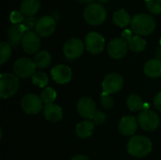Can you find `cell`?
Wrapping results in <instances>:
<instances>
[{"mask_svg": "<svg viewBox=\"0 0 161 160\" xmlns=\"http://www.w3.org/2000/svg\"><path fill=\"white\" fill-rule=\"evenodd\" d=\"M131 30L139 36H148L154 32L157 23L155 18L148 13L136 14L131 21Z\"/></svg>", "mask_w": 161, "mask_h": 160, "instance_id": "obj_1", "label": "cell"}, {"mask_svg": "<svg viewBox=\"0 0 161 160\" xmlns=\"http://www.w3.org/2000/svg\"><path fill=\"white\" fill-rule=\"evenodd\" d=\"M152 141L143 136H133L127 143L128 153L135 157H143L152 152Z\"/></svg>", "mask_w": 161, "mask_h": 160, "instance_id": "obj_2", "label": "cell"}, {"mask_svg": "<svg viewBox=\"0 0 161 160\" xmlns=\"http://www.w3.org/2000/svg\"><path fill=\"white\" fill-rule=\"evenodd\" d=\"M83 15L89 25H100L107 18V10L105 7L99 3H91L85 8Z\"/></svg>", "mask_w": 161, "mask_h": 160, "instance_id": "obj_3", "label": "cell"}, {"mask_svg": "<svg viewBox=\"0 0 161 160\" xmlns=\"http://www.w3.org/2000/svg\"><path fill=\"white\" fill-rule=\"evenodd\" d=\"M19 89V77L13 74L3 73L0 75V96L3 99L13 96Z\"/></svg>", "mask_w": 161, "mask_h": 160, "instance_id": "obj_4", "label": "cell"}, {"mask_svg": "<svg viewBox=\"0 0 161 160\" xmlns=\"http://www.w3.org/2000/svg\"><path fill=\"white\" fill-rule=\"evenodd\" d=\"M139 125L145 131H155L159 125V117L158 115L148 108L143 109L138 116Z\"/></svg>", "mask_w": 161, "mask_h": 160, "instance_id": "obj_5", "label": "cell"}, {"mask_svg": "<svg viewBox=\"0 0 161 160\" xmlns=\"http://www.w3.org/2000/svg\"><path fill=\"white\" fill-rule=\"evenodd\" d=\"M36 65L28 58H19L13 64V71L15 75L20 78H28L36 72Z\"/></svg>", "mask_w": 161, "mask_h": 160, "instance_id": "obj_6", "label": "cell"}, {"mask_svg": "<svg viewBox=\"0 0 161 160\" xmlns=\"http://www.w3.org/2000/svg\"><path fill=\"white\" fill-rule=\"evenodd\" d=\"M21 108L26 114L35 115L38 114L42 109H43L44 106L41 97L33 93H28L22 98Z\"/></svg>", "mask_w": 161, "mask_h": 160, "instance_id": "obj_7", "label": "cell"}, {"mask_svg": "<svg viewBox=\"0 0 161 160\" xmlns=\"http://www.w3.org/2000/svg\"><path fill=\"white\" fill-rule=\"evenodd\" d=\"M85 50V43L78 38L69 39L63 45V54L68 59H76L82 56Z\"/></svg>", "mask_w": 161, "mask_h": 160, "instance_id": "obj_8", "label": "cell"}, {"mask_svg": "<svg viewBox=\"0 0 161 160\" xmlns=\"http://www.w3.org/2000/svg\"><path fill=\"white\" fill-rule=\"evenodd\" d=\"M85 47L93 55L100 54L105 49V38L98 32H89L85 37Z\"/></svg>", "mask_w": 161, "mask_h": 160, "instance_id": "obj_9", "label": "cell"}, {"mask_svg": "<svg viewBox=\"0 0 161 160\" xmlns=\"http://www.w3.org/2000/svg\"><path fill=\"white\" fill-rule=\"evenodd\" d=\"M57 27V23L54 17L49 15L42 16L38 19L35 30L40 37H49L51 36Z\"/></svg>", "mask_w": 161, "mask_h": 160, "instance_id": "obj_10", "label": "cell"}, {"mask_svg": "<svg viewBox=\"0 0 161 160\" xmlns=\"http://www.w3.org/2000/svg\"><path fill=\"white\" fill-rule=\"evenodd\" d=\"M128 43L123 38H114L108 44V53L114 59L123 58L128 51Z\"/></svg>", "mask_w": 161, "mask_h": 160, "instance_id": "obj_11", "label": "cell"}, {"mask_svg": "<svg viewBox=\"0 0 161 160\" xmlns=\"http://www.w3.org/2000/svg\"><path fill=\"white\" fill-rule=\"evenodd\" d=\"M124 87V78L117 73H111L108 74L102 83L103 91L112 94L121 91Z\"/></svg>", "mask_w": 161, "mask_h": 160, "instance_id": "obj_12", "label": "cell"}, {"mask_svg": "<svg viewBox=\"0 0 161 160\" xmlns=\"http://www.w3.org/2000/svg\"><path fill=\"white\" fill-rule=\"evenodd\" d=\"M22 47L27 54H35L41 47L40 36L34 31H28L22 39Z\"/></svg>", "mask_w": 161, "mask_h": 160, "instance_id": "obj_13", "label": "cell"}, {"mask_svg": "<svg viewBox=\"0 0 161 160\" xmlns=\"http://www.w3.org/2000/svg\"><path fill=\"white\" fill-rule=\"evenodd\" d=\"M77 111L83 118L87 120H93L97 110L95 102L90 97H83L77 102Z\"/></svg>", "mask_w": 161, "mask_h": 160, "instance_id": "obj_14", "label": "cell"}, {"mask_svg": "<svg viewBox=\"0 0 161 160\" xmlns=\"http://www.w3.org/2000/svg\"><path fill=\"white\" fill-rule=\"evenodd\" d=\"M51 76L53 80L60 85L68 83L73 76V72L71 68L64 64H58L52 68Z\"/></svg>", "mask_w": 161, "mask_h": 160, "instance_id": "obj_15", "label": "cell"}, {"mask_svg": "<svg viewBox=\"0 0 161 160\" xmlns=\"http://www.w3.org/2000/svg\"><path fill=\"white\" fill-rule=\"evenodd\" d=\"M138 124H139L138 121L136 120L135 117L125 116L120 121L118 129L120 133L124 136H127V137L134 136V134L138 129Z\"/></svg>", "mask_w": 161, "mask_h": 160, "instance_id": "obj_16", "label": "cell"}, {"mask_svg": "<svg viewBox=\"0 0 161 160\" xmlns=\"http://www.w3.org/2000/svg\"><path fill=\"white\" fill-rule=\"evenodd\" d=\"M26 32L25 27L22 24H12L8 30L9 44L12 46H17L20 42H22V39Z\"/></svg>", "mask_w": 161, "mask_h": 160, "instance_id": "obj_17", "label": "cell"}, {"mask_svg": "<svg viewBox=\"0 0 161 160\" xmlns=\"http://www.w3.org/2000/svg\"><path fill=\"white\" fill-rule=\"evenodd\" d=\"M43 115L44 118L51 123H58L63 118V112L61 108L56 104L44 105Z\"/></svg>", "mask_w": 161, "mask_h": 160, "instance_id": "obj_18", "label": "cell"}, {"mask_svg": "<svg viewBox=\"0 0 161 160\" xmlns=\"http://www.w3.org/2000/svg\"><path fill=\"white\" fill-rule=\"evenodd\" d=\"M144 74L151 78H158L161 76V60L158 58H153L144 64Z\"/></svg>", "mask_w": 161, "mask_h": 160, "instance_id": "obj_19", "label": "cell"}, {"mask_svg": "<svg viewBox=\"0 0 161 160\" xmlns=\"http://www.w3.org/2000/svg\"><path fill=\"white\" fill-rule=\"evenodd\" d=\"M94 122L92 120H85L80 122L75 126V133L81 139H86L92 136L94 130Z\"/></svg>", "mask_w": 161, "mask_h": 160, "instance_id": "obj_20", "label": "cell"}, {"mask_svg": "<svg viewBox=\"0 0 161 160\" xmlns=\"http://www.w3.org/2000/svg\"><path fill=\"white\" fill-rule=\"evenodd\" d=\"M41 8L40 0H23L20 10L25 16H34Z\"/></svg>", "mask_w": 161, "mask_h": 160, "instance_id": "obj_21", "label": "cell"}, {"mask_svg": "<svg viewBox=\"0 0 161 160\" xmlns=\"http://www.w3.org/2000/svg\"><path fill=\"white\" fill-rule=\"evenodd\" d=\"M112 21L119 27H126L129 24H131L132 19H131L129 13L125 9L121 8V9L116 10L113 13Z\"/></svg>", "mask_w": 161, "mask_h": 160, "instance_id": "obj_22", "label": "cell"}, {"mask_svg": "<svg viewBox=\"0 0 161 160\" xmlns=\"http://www.w3.org/2000/svg\"><path fill=\"white\" fill-rule=\"evenodd\" d=\"M51 61H52L51 54L46 50L39 51L36 54L35 58H34V63H35L36 67L39 69H43V68L48 67L50 65Z\"/></svg>", "mask_w": 161, "mask_h": 160, "instance_id": "obj_23", "label": "cell"}, {"mask_svg": "<svg viewBox=\"0 0 161 160\" xmlns=\"http://www.w3.org/2000/svg\"><path fill=\"white\" fill-rule=\"evenodd\" d=\"M127 43H128L129 49L131 51L137 52V53H140V52H142L143 50H145L146 44H147L146 41L142 36H139V35H133L127 41Z\"/></svg>", "mask_w": 161, "mask_h": 160, "instance_id": "obj_24", "label": "cell"}, {"mask_svg": "<svg viewBox=\"0 0 161 160\" xmlns=\"http://www.w3.org/2000/svg\"><path fill=\"white\" fill-rule=\"evenodd\" d=\"M126 105H127V108L133 112L144 109V103L142 97L139 96L138 94H131L127 98Z\"/></svg>", "mask_w": 161, "mask_h": 160, "instance_id": "obj_25", "label": "cell"}, {"mask_svg": "<svg viewBox=\"0 0 161 160\" xmlns=\"http://www.w3.org/2000/svg\"><path fill=\"white\" fill-rule=\"evenodd\" d=\"M41 99L42 100L44 105L54 104V101L57 98V92L53 88L47 87L41 92Z\"/></svg>", "mask_w": 161, "mask_h": 160, "instance_id": "obj_26", "label": "cell"}, {"mask_svg": "<svg viewBox=\"0 0 161 160\" xmlns=\"http://www.w3.org/2000/svg\"><path fill=\"white\" fill-rule=\"evenodd\" d=\"M32 82L39 88H45V86L48 84V76L42 71H36L32 75Z\"/></svg>", "mask_w": 161, "mask_h": 160, "instance_id": "obj_27", "label": "cell"}, {"mask_svg": "<svg viewBox=\"0 0 161 160\" xmlns=\"http://www.w3.org/2000/svg\"><path fill=\"white\" fill-rule=\"evenodd\" d=\"M11 55V45L9 42L2 41L0 43V64H4L8 60Z\"/></svg>", "mask_w": 161, "mask_h": 160, "instance_id": "obj_28", "label": "cell"}, {"mask_svg": "<svg viewBox=\"0 0 161 160\" xmlns=\"http://www.w3.org/2000/svg\"><path fill=\"white\" fill-rule=\"evenodd\" d=\"M147 9L153 14H161V0H144Z\"/></svg>", "mask_w": 161, "mask_h": 160, "instance_id": "obj_29", "label": "cell"}, {"mask_svg": "<svg viewBox=\"0 0 161 160\" xmlns=\"http://www.w3.org/2000/svg\"><path fill=\"white\" fill-rule=\"evenodd\" d=\"M100 101H101V104L102 106L107 108V109H109L113 107L114 105V101H113V98L111 96V94L109 93H107V92H104L101 94V97H100Z\"/></svg>", "mask_w": 161, "mask_h": 160, "instance_id": "obj_30", "label": "cell"}, {"mask_svg": "<svg viewBox=\"0 0 161 160\" xmlns=\"http://www.w3.org/2000/svg\"><path fill=\"white\" fill-rule=\"evenodd\" d=\"M37 21H38V19H36L34 16H25L22 25L25 27L26 31L28 32V31H31L32 28H35Z\"/></svg>", "mask_w": 161, "mask_h": 160, "instance_id": "obj_31", "label": "cell"}, {"mask_svg": "<svg viewBox=\"0 0 161 160\" xmlns=\"http://www.w3.org/2000/svg\"><path fill=\"white\" fill-rule=\"evenodd\" d=\"M9 19L12 24H22L25 19V15L21 10H13L9 15Z\"/></svg>", "mask_w": 161, "mask_h": 160, "instance_id": "obj_32", "label": "cell"}, {"mask_svg": "<svg viewBox=\"0 0 161 160\" xmlns=\"http://www.w3.org/2000/svg\"><path fill=\"white\" fill-rule=\"evenodd\" d=\"M107 120V116L102 112V111H97L94 118H93V122L96 124H103Z\"/></svg>", "mask_w": 161, "mask_h": 160, "instance_id": "obj_33", "label": "cell"}, {"mask_svg": "<svg viewBox=\"0 0 161 160\" xmlns=\"http://www.w3.org/2000/svg\"><path fill=\"white\" fill-rule=\"evenodd\" d=\"M154 106L158 110L161 111V92L157 94L154 98Z\"/></svg>", "mask_w": 161, "mask_h": 160, "instance_id": "obj_34", "label": "cell"}, {"mask_svg": "<svg viewBox=\"0 0 161 160\" xmlns=\"http://www.w3.org/2000/svg\"><path fill=\"white\" fill-rule=\"evenodd\" d=\"M133 35H132V30H128V29H125L124 32H123V34H122V38L124 39V40H125L126 41L132 37Z\"/></svg>", "mask_w": 161, "mask_h": 160, "instance_id": "obj_35", "label": "cell"}, {"mask_svg": "<svg viewBox=\"0 0 161 160\" xmlns=\"http://www.w3.org/2000/svg\"><path fill=\"white\" fill-rule=\"evenodd\" d=\"M71 160H90L86 156H83V155H77V156H75Z\"/></svg>", "mask_w": 161, "mask_h": 160, "instance_id": "obj_36", "label": "cell"}, {"mask_svg": "<svg viewBox=\"0 0 161 160\" xmlns=\"http://www.w3.org/2000/svg\"><path fill=\"white\" fill-rule=\"evenodd\" d=\"M156 56H157V58L160 59L161 60V45H159V47L157 49L156 51Z\"/></svg>", "mask_w": 161, "mask_h": 160, "instance_id": "obj_37", "label": "cell"}, {"mask_svg": "<svg viewBox=\"0 0 161 160\" xmlns=\"http://www.w3.org/2000/svg\"><path fill=\"white\" fill-rule=\"evenodd\" d=\"M79 3H82V4H91L92 3L94 0H77Z\"/></svg>", "mask_w": 161, "mask_h": 160, "instance_id": "obj_38", "label": "cell"}, {"mask_svg": "<svg viewBox=\"0 0 161 160\" xmlns=\"http://www.w3.org/2000/svg\"><path fill=\"white\" fill-rule=\"evenodd\" d=\"M99 1H101V2H106V1H108V0H99Z\"/></svg>", "mask_w": 161, "mask_h": 160, "instance_id": "obj_39", "label": "cell"}, {"mask_svg": "<svg viewBox=\"0 0 161 160\" xmlns=\"http://www.w3.org/2000/svg\"><path fill=\"white\" fill-rule=\"evenodd\" d=\"M159 43H160V45H161V39H160V41H159Z\"/></svg>", "mask_w": 161, "mask_h": 160, "instance_id": "obj_40", "label": "cell"}]
</instances>
